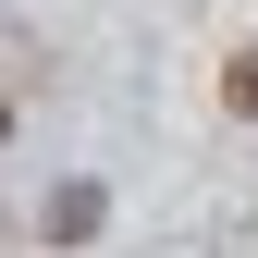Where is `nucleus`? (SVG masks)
Returning a JSON list of instances; mask_svg holds the SVG:
<instances>
[{
    "mask_svg": "<svg viewBox=\"0 0 258 258\" xmlns=\"http://www.w3.org/2000/svg\"><path fill=\"white\" fill-rule=\"evenodd\" d=\"M49 234H99V184H61V197H49Z\"/></svg>",
    "mask_w": 258,
    "mask_h": 258,
    "instance_id": "1",
    "label": "nucleus"
},
{
    "mask_svg": "<svg viewBox=\"0 0 258 258\" xmlns=\"http://www.w3.org/2000/svg\"><path fill=\"white\" fill-rule=\"evenodd\" d=\"M0 136H13V111H0Z\"/></svg>",
    "mask_w": 258,
    "mask_h": 258,
    "instance_id": "3",
    "label": "nucleus"
},
{
    "mask_svg": "<svg viewBox=\"0 0 258 258\" xmlns=\"http://www.w3.org/2000/svg\"><path fill=\"white\" fill-rule=\"evenodd\" d=\"M221 99H234V111H246V123H258V49H246V61H234V86H221Z\"/></svg>",
    "mask_w": 258,
    "mask_h": 258,
    "instance_id": "2",
    "label": "nucleus"
}]
</instances>
